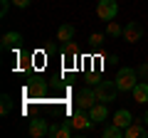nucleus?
I'll use <instances>...</instances> for the list:
<instances>
[{
	"label": "nucleus",
	"mask_w": 148,
	"mask_h": 138,
	"mask_svg": "<svg viewBox=\"0 0 148 138\" xmlns=\"http://www.w3.org/2000/svg\"><path fill=\"white\" fill-rule=\"evenodd\" d=\"M136 79H138V72H136V69H131V67H121L114 81H116L119 91H133V86L138 84Z\"/></svg>",
	"instance_id": "1"
},
{
	"label": "nucleus",
	"mask_w": 148,
	"mask_h": 138,
	"mask_svg": "<svg viewBox=\"0 0 148 138\" xmlns=\"http://www.w3.org/2000/svg\"><path fill=\"white\" fill-rule=\"evenodd\" d=\"M119 15V3L116 0H99L96 3V17L104 22H111Z\"/></svg>",
	"instance_id": "2"
},
{
	"label": "nucleus",
	"mask_w": 148,
	"mask_h": 138,
	"mask_svg": "<svg viewBox=\"0 0 148 138\" xmlns=\"http://www.w3.org/2000/svg\"><path fill=\"white\" fill-rule=\"evenodd\" d=\"M94 91H96V99H99V101L109 104V101H114V99H116L119 86H116V81H99V84L94 86Z\"/></svg>",
	"instance_id": "3"
},
{
	"label": "nucleus",
	"mask_w": 148,
	"mask_h": 138,
	"mask_svg": "<svg viewBox=\"0 0 148 138\" xmlns=\"http://www.w3.org/2000/svg\"><path fill=\"white\" fill-rule=\"evenodd\" d=\"M86 109H79L77 106V111L69 116V123L74 126V131H89L91 126H94V121H91V116L89 113H84Z\"/></svg>",
	"instance_id": "4"
},
{
	"label": "nucleus",
	"mask_w": 148,
	"mask_h": 138,
	"mask_svg": "<svg viewBox=\"0 0 148 138\" xmlns=\"http://www.w3.org/2000/svg\"><path fill=\"white\" fill-rule=\"evenodd\" d=\"M96 101H99L96 99V91H91V89H79V94H77V106L79 109H86L89 111Z\"/></svg>",
	"instance_id": "5"
},
{
	"label": "nucleus",
	"mask_w": 148,
	"mask_h": 138,
	"mask_svg": "<svg viewBox=\"0 0 148 138\" xmlns=\"http://www.w3.org/2000/svg\"><path fill=\"white\" fill-rule=\"evenodd\" d=\"M27 131L35 138H45V136H49V123L45 118H35V121H30V128Z\"/></svg>",
	"instance_id": "6"
},
{
	"label": "nucleus",
	"mask_w": 148,
	"mask_h": 138,
	"mask_svg": "<svg viewBox=\"0 0 148 138\" xmlns=\"http://www.w3.org/2000/svg\"><path fill=\"white\" fill-rule=\"evenodd\" d=\"M89 116H91V121H94V126L96 123H104L106 118H109V106H106L104 101H99V104H94V106L89 109Z\"/></svg>",
	"instance_id": "7"
},
{
	"label": "nucleus",
	"mask_w": 148,
	"mask_h": 138,
	"mask_svg": "<svg viewBox=\"0 0 148 138\" xmlns=\"http://www.w3.org/2000/svg\"><path fill=\"white\" fill-rule=\"evenodd\" d=\"M143 37V27L138 25V22H128L126 27H123V40H126V42H138V40Z\"/></svg>",
	"instance_id": "8"
},
{
	"label": "nucleus",
	"mask_w": 148,
	"mask_h": 138,
	"mask_svg": "<svg viewBox=\"0 0 148 138\" xmlns=\"http://www.w3.org/2000/svg\"><path fill=\"white\" fill-rule=\"evenodd\" d=\"M20 44H22V35L20 32H5V35H3V49H5V52L17 49Z\"/></svg>",
	"instance_id": "9"
},
{
	"label": "nucleus",
	"mask_w": 148,
	"mask_h": 138,
	"mask_svg": "<svg viewBox=\"0 0 148 138\" xmlns=\"http://www.w3.org/2000/svg\"><path fill=\"white\" fill-rule=\"evenodd\" d=\"M123 136H126V138H148V126H143V123L133 121L131 126L123 131Z\"/></svg>",
	"instance_id": "10"
},
{
	"label": "nucleus",
	"mask_w": 148,
	"mask_h": 138,
	"mask_svg": "<svg viewBox=\"0 0 148 138\" xmlns=\"http://www.w3.org/2000/svg\"><path fill=\"white\" fill-rule=\"evenodd\" d=\"M136 121V118L131 116V111H126V109H119L116 113H114V123H116V126H121L123 131H126L128 126H131V123Z\"/></svg>",
	"instance_id": "11"
},
{
	"label": "nucleus",
	"mask_w": 148,
	"mask_h": 138,
	"mask_svg": "<svg viewBox=\"0 0 148 138\" xmlns=\"http://www.w3.org/2000/svg\"><path fill=\"white\" fill-rule=\"evenodd\" d=\"M133 101H136V104H146L148 101V79L138 81V84L133 86Z\"/></svg>",
	"instance_id": "12"
},
{
	"label": "nucleus",
	"mask_w": 148,
	"mask_h": 138,
	"mask_svg": "<svg viewBox=\"0 0 148 138\" xmlns=\"http://www.w3.org/2000/svg\"><path fill=\"white\" fill-rule=\"evenodd\" d=\"M74 35H77L74 25H62V27L57 30V40H59V42H72Z\"/></svg>",
	"instance_id": "13"
},
{
	"label": "nucleus",
	"mask_w": 148,
	"mask_h": 138,
	"mask_svg": "<svg viewBox=\"0 0 148 138\" xmlns=\"http://www.w3.org/2000/svg\"><path fill=\"white\" fill-rule=\"evenodd\" d=\"M104 138H126V136H123V128L114 123V126H106L104 128Z\"/></svg>",
	"instance_id": "14"
},
{
	"label": "nucleus",
	"mask_w": 148,
	"mask_h": 138,
	"mask_svg": "<svg viewBox=\"0 0 148 138\" xmlns=\"http://www.w3.org/2000/svg\"><path fill=\"white\" fill-rule=\"evenodd\" d=\"M10 111H12V96L10 94H3V96H0V113L8 116Z\"/></svg>",
	"instance_id": "15"
},
{
	"label": "nucleus",
	"mask_w": 148,
	"mask_h": 138,
	"mask_svg": "<svg viewBox=\"0 0 148 138\" xmlns=\"http://www.w3.org/2000/svg\"><path fill=\"white\" fill-rule=\"evenodd\" d=\"M106 35H109V37H121V35H123V27L119 25V22L111 20V22H106Z\"/></svg>",
	"instance_id": "16"
},
{
	"label": "nucleus",
	"mask_w": 148,
	"mask_h": 138,
	"mask_svg": "<svg viewBox=\"0 0 148 138\" xmlns=\"http://www.w3.org/2000/svg\"><path fill=\"white\" fill-rule=\"evenodd\" d=\"M72 136H74V126L69 123V118H67V121H64L62 126H59V131H57V138H72Z\"/></svg>",
	"instance_id": "17"
},
{
	"label": "nucleus",
	"mask_w": 148,
	"mask_h": 138,
	"mask_svg": "<svg viewBox=\"0 0 148 138\" xmlns=\"http://www.w3.org/2000/svg\"><path fill=\"white\" fill-rule=\"evenodd\" d=\"M64 57H77V44L74 42H64Z\"/></svg>",
	"instance_id": "18"
},
{
	"label": "nucleus",
	"mask_w": 148,
	"mask_h": 138,
	"mask_svg": "<svg viewBox=\"0 0 148 138\" xmlns=\"http://www.w3.org/2000/svg\"><path fill=\"white\" fill-rule=\"evenodd\" d=\"M10 5H12V0H0V17H5V15H8Z\"/></svg>",
	"instance_id": "19"
},
{
	"label": "nucleus",
	"mask_w": 148,
	"mask_h": 138,
	"mask_svg": "<svg viewBox=\"0 0 148 138\" xmlns=\"http://www.w3.org/2000/svg\"><path fill=\"white\" fill-rule=\"evenodd\" d=\"M89 42L94 44V47H99V44L104 42V35H101V32H94V35H91V37H89Z\"/></svg>",
	"instance_id": "20"
},
{
	"label": "nucleus",
	"mask_w": 148,
	"mask_h": 138,
	"mask_svg": "<svg viewBox=\"0 0 148 138\" xmlns=\"http://www.w3.org/2000/svg\"><path fill=\"white\" fill-rule=\"evenodd\" d=\"M30 3H32V0H12V5H15V8H20V10L30 8Z\"/></svg>",
	"instance_id": "21"
},
{
	"label": "nucleus",
	"mask_w": 148,
	"mask_h": 138,
	"mask_svg": "<svg viewBox=\"0 0 148 138\" xmlns=\"http://www.w3.org/2000/svg\"><path fill=\"white\" fill-rule=\"evenodd\" d=\"M136 72H138V77H143V79H148V62H146V64H141V67H138Z\"/></svg>",
	"instance_id": "22"
},
{
	"label": "nucleus",
	"mask_w": 148,
	"mask_h": 138,
	"mask_svg": "<svg viewBox=\"0 0 148 138\" xmlns=\"http://www.w3.org/2000/svg\"><path fill=\"white\" fill-rule=\"evenodd\" d=\"M57 131H59V126H57V123H52V126H49V136L57 138Z\"/></svg>",
	"instance_id": "23"
},
{
	"label": "nucleus",
	"mask_w": 148,
	"mask_h": 138,
	"mask_svg": "<svg viewBox=\"0 0 148 138\" xmlns=\"http://www.w3.org/2000/svg\"><path fill=\"white\" fill-rule=\"evenodd\" d=\"M143 123H146V126H148V111L143 113Z\"/></svg>",
	"instance_id": "24"
}]
</instances>
